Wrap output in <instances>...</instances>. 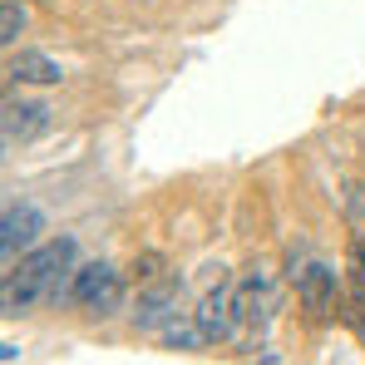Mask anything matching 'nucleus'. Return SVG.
I'll return each mask as SVG.
<instances>
[{
	"label": "nucleus",
	"instance_id": "1",
	"mask_svg": "<svg viewBox=\"0 0 365 365\" xmlns=\"http://www.w3.org/2000/svg\"><path fill=\"white\" fill-rule=\"evenodd\" d=\"M74 237H55V242L45 247H30L25 257H20V267L5 277V311L10 316H20V311H35L40 302H50V297H60V282L64 272L74 267Z\"/></svg>",
	"mask_w": 365,
	"mask_h": 365
},
{
	"label": "nucleus",
	"instance_id": "2",
	"mask_svg": "<svg viewBox=\"0 0 365 365\" xmlns=\"http://www.w3.org/2000/svg\"><path fill=\"white\" fill-rule=\"evenodd\" d=\"M64 297L79 306V311H89V316H114V311L123 306L119 267H109V262H89V267H79V272L69 277V292H64Z\"/></svg>",
	"mask_w": 365,
	"mask_h": 365
},
{
	"label": "nucleus",
	"instance_id": "3",
	"mask_svg": "<svg viewBox=\"0 0 365 365\" xmlns=\"http://www.w3.org/2000/svg\"><path fill=\"white\" fill-rule=\"evenodd\" d=\"M197 326H202V336L207 341H227L232 331H237V287L227 282V277H217V287H207L202 292V302H197Z\"/></svg>",
	"mask_w": 365,
	"mask_h": 365
},
{
	"label": "nucleus",
	"instance_id": "4",
	"mask_svg": "<svg viewBox=\"0 0 365 365\" xmlns=\"http://www.w3.org/2000/svg\"><path fill=\"white\" fill-rule=\"evenodd\" d=\"M178 297H182V282L178 277H163V282H148L143 297H138V311H133V326L138 331H158L163 321L178 316Z\"/></svg>",
	"mask_w": 365,
	"mask_h": 365
},
{
	"label": "nucleus",
	"instance_id": "5",
	"mask_svg": "<svg viewBox=\"0 0 365 365\" xmlns=\"http://www.w3.org/2000/svg\"><path fill=\"white\" fill-rule=\"evenodd\" d=\"M45 232V212L35 202H10L5 207V222H0V252L15 257L25 247H35V237Z\"/></svg>",
	"mask_w": 365,
	"mask_h": 365
},
{
	"label": "nucleus",
	"instance_id": "6",
	"mask_svg": "<svg viewBox=\"0 0 365 365\" xmlns=\"http://www.w3.org/2000/svg\"><path fill=\"white\" fill-rule=\"evenodd\" d=\"M272 311H277V282L257 267V272H247L242 282H237V316H242L247 326H267Z\"/></svg>",
	"mask_w": 365,
	"mask_h": 365
},
{
	"label": "nucleus",
	"instance_id": "7",
	"mask_svg": "<svg viewBox=\"0 0 365 365\" xmlns=\"http://www.w3.org/2000/svg\"><path fill=\"white\" fill-rule=\"evenodd\" d=\"M297 297H302V306L311 316H326L336 306V272L321 267V262H311L306 272H297Z\"/></svg>",
	"mask_w": 365,
	"mask_h": 365
},
{
	"label": "nucleus",
	"instance_id": "8",
	"mask_svg": "<svg viewBox=\"0 0 365 365\" xmlns=\"http://www.w3.org/2000/svg\"><path fill=\"white\" fill-rule=\"evenodd\" d=\"M45 128H50V104H35V99L5 104V143H30Z\"/></svg>",
	"mask_w": 365,
	"mask_h": 365
},
{
	"label": "nucleus",
	"instance_id": "9",
	"mask_svg": "<svg viewBox=\"0 0 365 365\" xmlns=\"http://www.w3.org/2000/svg\"><path fill=\"white\" fill-rule=\"evenodd\" d=\"M10 74L15 79H25V84H60L64 69L50 55H40V50H20L15 60H10Z\"/></svg>",
	"mask_w": 365,
	"mask_h": 365
},
{
	"label": "nucleus",
	"instance_id": "10",
	"mask_svg": "<svg viewBox=\"0 0 365 365\" xmlns=\"http://www.w3.org/2000/svg\"><path fill=\"white\" fill-rule=\"evenodd\" d=\"M158 336H163V346H173V351H202V346H212V341L202 336L197 316H192V321H182V316L163 321V326H158Z\"/></svg>",
	"mask_w": 365,
	"mask_h": 365
},
{
	"label": "nucleus",
	"instance_id": "11",
	"mask_svg": "<svg viewBox=\"0 0 365 365\" xmlns=\"http://www.w3.org/2000/svg\"><path fill=\"white\" fill-rule=\"evenodd\" d=\"M365 311V237H351V311L346 316H361Z\"/></svg>",
	"mask_w": 365,
	"mask_h": 365
},
{
	"label": "nucleus",
	"instance_id": "12",
	"mask_svg": "<svg viewBox=\"0 0 365 365\" xmlns=\"http://www.w3.org/2000/svg\"><path fill=\"white\" fill-rule=\"evenodd\" d=\"M20 30H25V10H20V0H5V10H0V45H15Z\"/></svg>",
	"mask_w": 365,
	"mask_h": 365
}]
</instances>
